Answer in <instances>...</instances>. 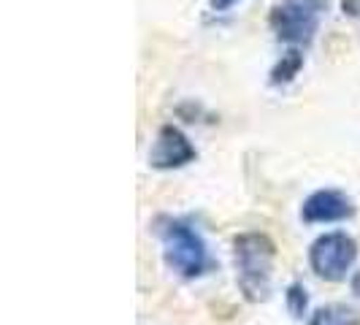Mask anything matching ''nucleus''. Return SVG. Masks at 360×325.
I'll return each mask as SVG.
<instances>
[{"mask_svg":"<svg viewBox=\"0 0 360 325\" xmlns=\"http://www.w3.org/2000/svg\"><path fill=\"white\" fill-rule=\"evenodd\" d=\"M155 234L162 244L165 266L181 279H198L214 266L203 236L179 217L162 215L155 219Z\"/></svg>","mask_w":360,"mask_h":325,"instance_id":"f257e3e1","label":"nucleus"},{"mask_svg":"<svg viewBox=\"0 0 360 325\" xmlns=\"http://www.w3.org/2000/svg\"><path fill=\"white\" fill-rule=\"evenodd\" d=\"M236 276L247 301H266L271 293L276 244L266 234H241L233 241Z\"/></svg>","mask_w":360,"mask_h":325,"instance_id":"f03ea898","label":"nucleus"},{"mask_svg":"<svg viewBox=\"0 0 360 325\" xmlns=\"http://www.w3.org/2000/svg\"><path fill=\"white\" fill-rule=\"evenodd\" d=\"M328 11V0H279L271 8L269 25L276 41L290 44L292 49L309 46Z\"/></svg>","mask_w":360,"mask_h":325,"instance_id":"7ed1b4c3","label":"nucleus"},{"mask_svg":"<svg viewBox=\"0 0 360 325\" xmlns=\"http://www.w3.org/2000/svg\"><path fill=\"white\" fill-rule=\"evenodd\" d=\"M358 260V241L344 231H330L309 247V266L325 282H342Z\"/></svg>","mask_w":360,"mask_h":325,"instance_id":"20e7f679","label":"nucleus"},{"mask_svg":"<svg viewBox=\"0 0 360 325\" xmlns=\"http://www.w3.org/2000/svg\"><path fill=\"white\" fill-rule=\"evenodd\" d=\"M195 158H198L195 144L176 125H162L155 136V144L149 149V165L155 171H176V168L195 162Z\"/></svg>","mask_w":360,"mask_h":325,"instance_id":"39448f33","label":"nucleus"},{"mask_svg":"<svg viewBox=\"0 0 360 325\" xmlns=\"http://www.w3.org/2000/svg\"><path fill=\"white\" fill-rule=\"evenodd\" d=\"M352 215H355L352 198L342 190H333V187L314 190L301 206V219L307 225H333V222L349 219Z\"/></svg>","mask_w":360,"mask_h":325,"instance_id":"423d86ee","label":"nucleus"},{"mask_svg":"<svg viewBox=\"0 0 360 325\" xmlns=\"http://www.w3.org/2000/svg\"><path fill=\"white\" fill-rule=\"evenodd\" d=\"M309 325H360V312L347 304H328V307L314 309Z\"/></svg>","mask_w":360,"mask_h":325,"instance_id":"0eeeda50","label":"nucleus"},{"mask_svg":"<svg viewBox=\"0 0 360 325\" xmlns=\"http://www.w3.org/2000/svg\"><path fill=\"white\" fill-rule=\"evenodd\" d=\"M304 68V52L301 49H288V52L282 54V60L271 68V87H285L290 84L298 73Z\"/></svg>","mask_w":360,"mask_h":325,"instance_id":"6e6552de","label":"nucleus"},{"mask_svg":"<svg viewBox=\"0 0 360 325\" xmlns=\"http://www.w3.org/2000/svg\"><path fill=\"white\" fill-rule=\"evenodd\" d=\"M285 301H288V309L292 317H304L307 314V307H309V295H307V288L301 285V282H292L285 293Z\"/></svg>","mask_w":360,"mask_h":325,"instance_id":"1a4fd4ad","label":"nucleus"},{"mask_svg":"<svg viewBox=\"0 0 360 325\" xmlns=\"http://www.w3.org/2000/svg\"><path fill=\"white\" fill-rule=\"evenodd\" d=\"M241 0H209V8L217 11V14H225V11H231L233 6H238Z\"/></svg>","mask_w":360,"mask_h":325,"instance_id":"9d476101","label":"nucleus"},{"mask_svg":"<svg viewBox=\"0 0 360 325\" xmlns=\"http://www.w3.org/2000/svg\"><path fill=\"white\" fill-rule=\"evenodd\" d=\"M342 8L347 17H360V0H342Z\"/></svg>","mask_w":360,"mask_h":325,"instance_id":"9b49d317","label":"nucleus"},{"mask_svg":"<svg viewBox=\"0 0 360 325\" xmlns=\"http://www.w3.org/2000/svg\"><path fill=\"white\" fill-rule=\"evenodd\" d=\"M349 288H352V293L360 298V271H355V274L349 276Z\"/></svg>","mask_w":360,"mask_h":325,"instance_id":"f8f14e48","label":"nucleus"}]
</instances>
